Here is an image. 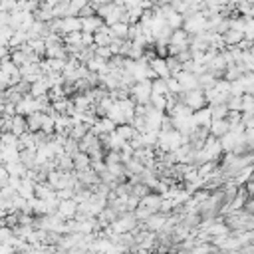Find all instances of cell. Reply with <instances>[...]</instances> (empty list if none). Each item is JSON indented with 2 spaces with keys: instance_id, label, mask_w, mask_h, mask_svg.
Segmentation results:
<instances>
[{
  "instance_id": "8992f818",
  "label": "cell",
  "mask_w": 254,
  "mask_h": 254,
  "mask_svg": "<svg viewBox=\"0 0 254 254\" xmlns=\"http://www.w3.org/2000/svg\"><path fill=\"white\" fill-rule=\"evenodd\" d=\"M26 119V127H28V131L30 133H38L40 131V127H42V119H44V113H32Z\"/></svg>"
},
{
  "instance_id": "5b68a950",
  "label": "cell",
  "mask_w": 254,
  "mask_h": 254,
  "mask_svg": "<svg viewBox=\"0 0 254 254\" xmlns=\"http://www.w3.org/2000/svg\"><path fill=\"white\" fill-rule=\"evenodd\" d=\"M28 131V127H26V119L22 117V115H14L12 117V121H10V133L12 135H16V137H20V135H24Z\"/></svg>"
},
{
  "instance_id": "3957f363",
  "label": "cell",
  "mask_w": 254,
  "mask_h": 254,
  "mask_svg": "<svg viewBox=\"0 0 254 254\" xmlns=\"http://www.w3.org/2000/svg\"><path fill=\"white\" fill-rule=\"evenodd\" d=\"M229 131H231V125L227 119H216V121H211V125H209V135H212L214 139H220Z\"/></svg>"
},
{
  "instance_id": "9c48e42d",
  "label": "cell",
  "mask_w": 254,
  "mask_h": 254,
  "mask_svg": "<svg viewBox=\"0 0 254 254\" xmlns=\"http://www.w3.org/2000/svg\"><path fill=\"white\" fill-rule=\"evenodd\" d=\"M151 93H153V95H161V98H167L169 91H167L165 80H153V82H151Z\"/></svg>"
},
{
  "instance_id": "7a4b0ae2",
  "label": "cell",
  "mask_w": 254,
  "mask_h": 254,
  "mask_svg": "<svg viewBox=\"0 0 254 254\" xmlns=\"http://www.w3.org/2000/svg\"><path fill=\"white\" fill-rule=\"evenodd\" d=\"M80 20H82V32L84 34H95V32L104 26V20L98 14L85 16V18H80Z\"/></svg>"
},
{
  "instance_id": "277c9868",
  "label": "cell",
  "mask_w": 254,
  "mask_h": 254,
  "mask_svg": "<svg viewBox=\"0 0 254 254\" xmlns=\"http://www.w3.org/2000/svg\"><path fill=\"white\" fill-rule=\"evenodd\" d=\"M74 32H82V20L76 16H66L62 18V36L74 34Z\"/></svg>"
},
{
  "instance_id": "ba28073f",
  "label": "cell",
  "mask_w": 254,
  "mask_h": 254,
  "mask_svg": "<svg viewBox=\"0 0 254 254\" xmlns=\"http://www.w3.org/2000/svg\"><path fill=\"white\" fill-rule=\"evenodd\" d=\"M72 161H74V167L78 169V171H85V169H89V157L85 155V153H82V151H78L74 157H72Z\"/></svg>"
},
{
  "instance_id": "6da1fadb",
  "label": "cell",
  "mask_w": 254,
  "mask_h": 254,
  "mask_svg": "<svg viewBox=\"0 0 254 254\" xmlns=\"http://www.w3.org/2000/svg\"><path fill=\"white\" fill-rule=\"evenodd\" d=\"M76 212H78V205L74 199L70 201H60L58 203V209H56V216L62 218V220H74L76 218Z\"/></svg>"
},
{
  "instance_id": "52a82bcc",
  "label": "cell",
  "mask_w": 254,
  "mask_h": 254,
  "mask_svg": "<svg viewBox=\"0 0 254 254\" xmlns=\"http://www.w3.org/2000/svg\"><path fill=\"white\" fill-rule=\"evenodd\" d=\"M209 111H211V119L216 121V119H227L229 117V109H227V104H218V106H207Z\"/></svg>"
}]
</instances>
